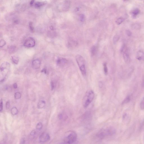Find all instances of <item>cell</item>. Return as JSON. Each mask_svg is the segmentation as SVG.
Returning a JSON list of instances; mask_svg holds the SVG:
<instances>
[{"label": "cell", "instance_id": "1", "mask_svg": "<svg viewBox=\"0 0 144 144\" xmlns=\"http://www.w3.org/2000/svg\"><path fill=\"white\" fill-rule=\"evenodd\" d=\"M94 94L92 90H90L85 93L82 100V106L84 108H86L89 105L94 99Z\"/></svg>", "mask_w": 144, "mask_h": 144}, {"label": "cell", "instance_id": "2", "mask_svg": "<svg viewBox=\"0 0 144 144\" xmlns=\"http://www.w3.org/2000/svg\"><path fill=\"white\" fill-rule=\"evenodd\" d=\"M116 130L113 127L103 129L100 130L97 134V137L102 139L106 136L113 135L116 133Z\"/></svg>", "mask_w": 144, "mask_h": 144}, {"label": "cell", "instance_id": "3", "mask_svg": "<svg viewBox=\"0 0 144 144\" xmlns=\"http://www.w3.org/2000/svg\"><path fill=\"white\" fill-rule=\"evenodd\" d=\"M76 58L81 73L83 76H85L86 75V69L84 58L81 55L79 54L76 55Z\"/></svg>", "mask_w": 144, "mask_h": 144}, {"label": "cell", "instance_id": "4", "mask_svg": "<svg viewBox=\"0 0 144 144\" xmlns=\"http://www.w3.org/2000/svg\"><path fill=\"white\" fill-rule=\"evenodd\" d=\"M77 138V135L73 130L68 132L64 139V142L68 144H72L76 142Z\"/></svg>", "mask_w": 144, "mask_h": 144}, {"label": "cell", "instance_id": "5", "mask_svg": "<svg viewBox=\"0 0 144 144\" xmlns=\"http://www.w3.org/2000/svg\"><path fill=\"white\" fill-rule=\"evenodd\" d=\"M10 64L8 62H4L1 64L0 67L1 72L5 77L6 76L7 73L8 72L10 69Z\"/></svg>", "mask_w": 144, "mask_h": 144}, {"label": "cell", "instance_id": "6", "mask_svg": "<svg viewBox=\"0 0 144 144\" xmlns=\"http://www.w3.org/2000/svg\"><path fill=\"white\" fill-rule=\"evenodd\" d=\"M36 42L35 40L33 37H29L25 40L24 43V45L25 47L31 48L35 46Z\"/></svg>", "mask_w": 144, "mask_h": 144}, {"label": "cell", "instance_id": "7", "mask_svg": "<svg viewBox=\"0 0 144 144\" xmlns=\"http://www.w3.org/2000/svg\"><path fill=\"white\" fill-rule=\"evenodd\" d=\"M50 139V136L48 133L46 132L42 133L39 138L40 142L42 143H45L48 142Z\"/></svg>", "mask_w": 144, "mask_h": 144}, {"label": "cell", "instance_id": "8", "mask_svg": "<svg viewBox=\"0 0 144 144\" xmlns=\"http://www.w3.org/2000/svg\"><path fill=\"white\" fill-rule=\"evenodd\" d=\"M46 2H47L46 1H31L30 4V5L32 6L34 5L36 8H39L45 5L46 4Z\"/></svg>", "mask_w": 144, "mask_h": 144}, {"label": "cell", "instance_id": "9", "mask_svg": "<svg viewBox=\"0 0 144 144\" xmlns=\"http://www.w3.org/2000/svg\"><path fill=\"white\" fill-rule=\"evenodd\" d=\"M41 64V61L40 59H37L34 60L33 61L32 63V68L34 69H39L40 67Z\"/></svg>", "mask_w": 144, "mask_h": 144}, {"label": "cell", "instance_id": "10", "mask_svg": "<svg viewBox=\"0 0 144 144\" xmlns=\"http://www.w3.org/2000/svg\"><path fill=\"white\" fill-rule=\"evenodd\" d=\"M68 63L67 60L65 58H58L57 61V64L60 67H63Z\"/></svg>", "mask_w": 144, "mask_h": 144}, {"label": "cell", "instance_id": "11", "mask_svg": "<svg viewBox=\"0 0 144 144\" xmlns=\"http://www.w3.org/2000/svg\"><path fill=\"white\" fill-rule=\"evenodd\" d=\"M70 3V1H65L62 4V7L64 11H66L69 9Z\"/></svg>", "mask_w": 144, "mask_h": 144}, {"label": "cell", "instance_id": "12", "mask_svg": "<svg viewBox=\"0 0 144 144\" xmlns=\"http://www.w3.org/2000/svg\"><path fill=\"white\" fill-rule=\"evenodd\" d=\"M136 57L139 60H141L144 59V52L142 50H139L137 52Z\"/></svg>", "mask_w": 144, "mask_h": 144}, {"label": "cell", "instance_id": "13", "mask_svg": "<svg viewBox=\"0 0 144 144\" xmlns=\"http://www.w3.org/2000/svg\"><path fill=\"white\" fill-rule=\"evenodd\" d=\"M123 57L125 62L127 63H130V58L129 54L127 52H124L123 54Z\"/></svg>", "mask_w": 144, "mask_h": 144}, {"label": "cell", "instance_id": "14", "mask_svg": "<svg viewBox=\"0 0 144 144\" xmlns=\"http://www.w3.org/2000/svg\"><path fill=\"white\" fill-rule=\"evenodd\" d=\"M97 47L96 46H94L91 47L90 52L91 55L94 56L97 54Z\"/></svg>", "mask_w": 144, "mask_h": 144}, {"label": "cell", "instance_id": "15", "mask_svg": "<svg viewBox=\"0 0 144 144\" xmlns=\"http://www.w3.org/2000/svg\"><path fill=\"white\" fill-rule=\"evenodd\" d=\"M140 13V10L139 9L136 8L134 9L131 12V14L133 17H135L137 16Z\"/></svg>", "mask_w": 144, "mask_h": 144}, {"label": "cell", "instance_id": "16", "mask_svg": "<svg viewBox=\"0 0 144 144\" xmlns=\"http://www.w3.org/2000/svg\"><path fill=\"white\" fill-rule=\"evenodd\" d=\"M141 26L140 24L138 23H135L132 24L131 27L133 29L138 30L140 29Z\"/></svg>", "mask_w": 144, "mask_h": 144}, {"label": "cell", "instance_id": "17", "mask_svg": "<svg viewBox=\"0 0 144 144\" xmlns=\"http://www.w3.org/2000/svg\"><path fill=\"white\" fill-rule=\"evenodd\" d=\"M45 102L44 100H40L38 104L37 107L39 109H42L44 108L45 105Z\"/></svg>", "mask_w": 144, "mask_h": 144}, {"label": "cell", "instance_id": "18", "mask_svg": "<svg viewBox=\"0 0 144 144\" xmlns=\"http://www.w3.org/2000/svg\"><path fill=\"white\" fill-rule=\"evenodd\" d=\"M11 60L14 64H17L18 63L19 58L18 57L15 56L11 57Z\"/></svg>", "mask_w": 144, "mask_h": 144}, {"label": "cell", "instance_id": "19", "mask_svg": "<svg viewBox=\"0 0 144 144\" xmlns=\"http://www.w3.org/2000/svg\"><path fill=\"white\" fill-rule=\"evenodd\" d=\"M11 113L13 115H16L18 113V110L17 108L15 107L12 108L11 110Z\"/></svg>", "mask_w": 144, "mask_h": 144}, {"label": "cell", "instance_id": "20", "mask_svg": "<svg viewBox=\"0 0 144 144\" xmlns=\"http://www.w3.org/2000/svg\"><path fill=\"white\" fill-rule=\"evenodd\" d=\"M123 18L122 17L119 18L117 19L116 21V23L118 25H120L124 21Z\"/></svg>", "mask_w": 144, "mask_h": 144}, {"label": "cell", "instance_id": "21", "mask_svg": "<svg viewBox=\"0 0 144 144\" xmlns=\"http://www.w3.org/2000/svg\"><path fill=\"white\" fill-rule=\"evenodd\" d=\"M103 69L104 71V74L105 75H107L108 73V70L107 64L106 63H104L103 64Z\"/></svg>", "mask_w": 144, "mask_h": 144}, {"label": "cell", "instance_id": "22", "mask_svg": "<svg viewBox=\"0 0 144 144\" xmlns=\"http://www.w3.org/2000/svg\"><path fill=\"white\" fill-rule=\"evenodd\" d=\"M130 100V96H127V97H126V98L124 99L123 101L122 102V104H126L129 102Z\"/></svg>", "mask_w": 144, "mask_h": 144}, {"label": "cell", "instance_id": "23", "mask_svg": "<svg viewBox=\"0 0 144 144\" xmlns=\"http://www.w3.org/2000/svg\"><path fill=\"white\" fill-rule=\"evenodd\" d=\"M43 126V124L41 122L38 123L36 126V128L37 130H40L42 128Z\"/></svg>", "mask_w": 144, "mask_h": 144}, {"label": "cell", "instance_id": "24", "mask_svg": "<svg viewBox=\"0 0 144 144\" xmlns=\"http://www.w3.org/2000/svg\"><path fill=\"white\" fill-rule=\"evenodd\" d=\"M120 39L119 36L118 35H115L113 38V42L114 44H116L118 41Z\"/></svg>", "mask_w": 144, "mask_h": 144}, {"label": "cell", "instance_id": "25", "mask_svg": "<svg viewBox=\"0 0 144 144\" xmlns=\"http://www.w3.org/2000/svg\"><path fill=\"white\" fill-rule=\"evenodd\" d=\"M21 96L22 94L20 92H17L15 94L14 98L16 99H18L21 98Z\"/></svg>", "mask_w": 144, "mask_h": 144}, {"label": "cell", "instance_id": "26", "mask_svg": "<svg viewBox=\"0 0 144 144\" xmlns=\"http://www.w3.org/2000/svg\"><path fill=\"white\" fill-rule=\"evenodd\" d=\"M79 18L80 21L81 22H83L85 20V16L83 14H81L79 16Z\"/></svg>", "mask_w": 144, "mask_h": 144}, {"label": "cell", "instance_id": "27", "mask_svg": "<svg viewBox=\"0 0 144 144\" xmlns=\"http://www.w3.org/2000/svg\"><path fill=\"white\" fill-rule=\"evenodd\" d=\"M123 119L124 121L126 122L128 121L129 120V116L126 113L124 114L123 115Z\"/></svg>", "mask_w": 144, "mask_h": 144}, {"label": "cell", "instance_id": "28", "mask_svg": "<svg viewBox=\"0 0 144 144\" xmlns=\"http://www.w3.org/2000/svg\"><path fill=\"white\" fill-rule=\"evenodd\" d=\"M6 44V41L4 40H1L0 41V47L1 48L3 47Z\"/></svg>", "mask_w": 144, "mask_h": 144}, {"label": "cell", "instance_id": "29", "mask_svg": "<svg viewBox=\"0 0 144 144\" xmlns=\"http://www.w3.org/2000/svg\"><path fill=\"white\" fill-rule=\"evenodd\" d=\"M140 106L141 109H144V97L141 102Z\"/></svg>", "mask_w": 144, "mask_h": 144}, {"label": "cell", "instance_id": "30", "mask_svg": "<svg viewBox=\"0 0 144 144\" xmlns=\"http://www.w3.org/2000/svg\"><path fill=\"white\" fill-rule=\"evenodd\" d=\"M29 27L30 30L32 32H33L34 31V28L33 25V23L32 22H29Z\"/></svg>", "mask_w": 144, "mask_h": 144}, {"label": "cell", "instance_id": "31", "mask_svg": "<svg viewBox=\"0 0 144 144\" xmlns=\"http://www.w3.org/2000/svg\"><path fill=\"white\" fill-rule=\"evenodd\" d=\"M144 129V120L141 124L139 127V130H143Z\"/></svg>", "mask_w": 144, "mask_h": 144}, {"label": "cell", "instance_id": "32", "mask_svg": "<svg viewBox=\"0 0 144 144\" xmlns=\"http://www.w3.org/2000/svg\"><path fill=\"white\" fill-rule=\"evenodd\" d=\"M126 34L128 36H130L132 35V33L129 30H127L126 31Z\"/></svg>", "mask_w": 144, "mask_h": 144}, {"label": "cell", "instance_id": "33", "mask_svg": "<svg viewBox=\"0 0 144 144\" xmlns=\"http://www.w3.org/2000/svg\"><path fill=\"white\" fill-rule=\"evenodd\" d=\"M0 102V111L1 112L3 109V102L2 99L1 100Z\"/></svg>", "mask_w": 144, "mask_h": 144}, {"label": "cell", "instance_id": "34", "mask_svg": "<svg viewBox=\"0 0 144 144\" xmlns=\"http://www.w3.org/2000/svg\"><path fill=\"white\" fill-rule=\"evenodd\" d=\"M10 101H8L6 103V107L7 109H8L10 107Z\"/></svg>", "mask_w": 144, "mask_h": 144}, {"label": "cell", "instance_id": "35", "mask_svg": "<svg viewBox=\"0 0 144 144\" xmlns=\"http://www.w3.org/2000/svg\"><path fill=\"white\" fill-rule=\"evenodd\" d=\"M25 140L24 139L22 138L20 140V144H25Z\"/></svg>", "mask_w": 144, "mask_h": 144}, {"label": "cell", "instance_id": "36", "mask_svg": "<svg viewBox=\"0 0 144 144\" xmlns=\"http://www.w3.org/2000/svg\"><path fill=\"white\" fill-rule=\"evenodd\" d=\"M51 90H53L54 88V84L53 81L51 82Z\"/></svg>", "mask_w": 144, "mask_h": 144}, {"label": "cell", "instance_id": "37", "mask_svg": "<svg viewBox=\"0 0 144 144\" xmlns=\"http://www.w3.org/2000/svg\"><path fill=\"white\" fill-rule=\"evenodd\" d=\"M36 133V132L35 130H32V131L31 132L30 134L31 135L34 136L35 135Z\"/></svg>", "mask_w": 144, "mask_h": 144}, {"label": "cell", "instance_id": "38", "mask_svg": "<svg viewBox=\"0 0 144 144\" xmlns=\"http://www.w3.org/2000/svg\"><path fill=\"white\" fill-rule=\"evenodd\" d=\"M41 72H43L45 73V74H46L47 73V70L46 68H43L42 70H41Z\"/></svg>", "mask_w": 144, "mask_h": 144}, {"label": "cell", "instance_id": "39", "mask_svg": "<svg viewBox=\"0 0 144 144\" xmlns=\"http://www.w3.org/2000/svg\"><path fill=\"white\" fill-rule=\"evenodd\" d=\"M13 88L14 89H16L18 87V85L16 83H14V84L13 85Z\"/></svg>", "mask_w": 144, "mask_h": 144}, {"label": "cell", "instance_id": "40", "mask_svg": "<svg viewBox=\"0 0 144 144\" xmlns=\"http://www.w3.org/2000/svg\"><path fill=\"white\" fill-rule=\"evenodd\" d=\"M142 87H144V77L143 78V80L142 82Z\"/></svg>", "mask_w": 144, "mask_h": 144}, {"label": "cell", "instance_id": "41", "mask_svg": "<svg viewBox=\"0 0 144 144\" xmlns=\"http://www.w3.org/2000/svg\"><path fill=\"white\" fill-rule=\"evenodd\" d=\"M79 8H76L75 9V11H79Z\"/></svg>", "mask_w": 144, "mask_h": 144}, {"label": "cell", "instance_id": "42", "mask_svg": "<svg viewBox=\"0 0 144 144\" xmlns=\"http://www.w3.org/2000/svg\"><path fill=\"white\" fill-rule=\"evenodd\" d=\"M61 144H67L66 143H65V142H63Z\"/></svg>", "mask_w": 144, "mask_h": 144}, {"label": "cell", "instance_id": "43", "mask_svg": "<svg viewBox=\"0 0 144 144\" xmlns=\"http://www.w3.org/2000/svg\"><path fill=\"white\" fill-rule=\"evenodd\" d=\"M143 139H144V136Z\"/></svg>", "mask_w": 144, "mask_h": 144}]
</instances>
